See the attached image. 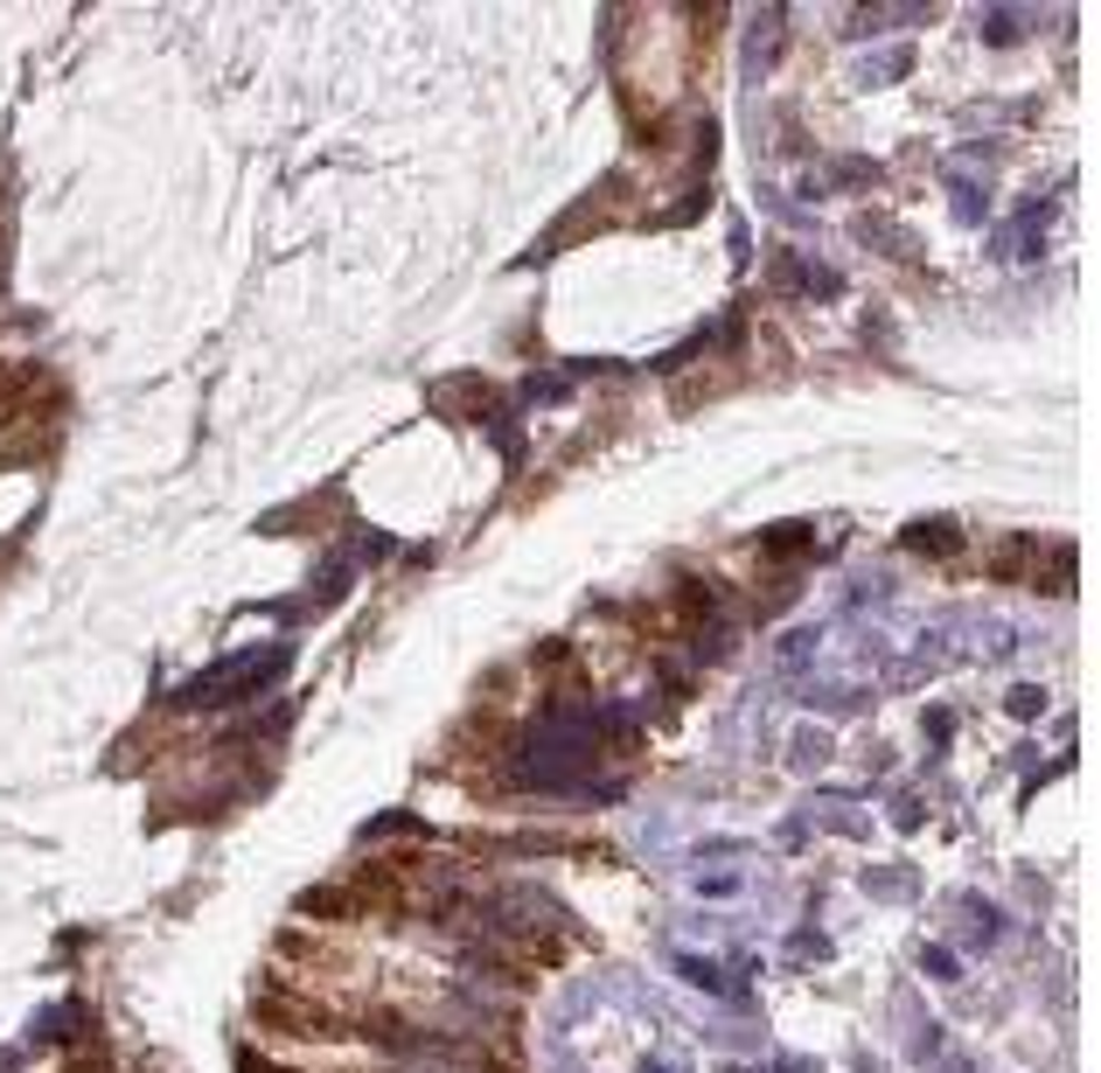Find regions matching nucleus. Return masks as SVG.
<instances>
[{
    "mask_svg": "<svg viewBox=\"0 0 1101 1073\" xmlns=\"http://www.w3.org/2000/svg\"><path fill=\"white\" fill-rule=\"evenodd\" d=\"M683 976H691V983H705V990H726V976H718L711 962H691V955H683V962H676Z\"/></svg>",
    "mask_w": 1101,
    "mask_h": 1073,
    "instance_id": "nucleus-1",
    "label": "nucleus"
},
{
    "mask_svg": "<svg viewBox=\"0 0 1101 1073\" xmlns=\"http://www.w3.org/2000/svg\"><path fill=\"white\" fill-rule=\"evenodd\" d=\"M63 1073H105V1066H91V1060H78V1066H63Z\"/></svg>",
    "mask_w": 1101,
    "mask_h": 1073,
    "instance_id": "nucleus-2",
    "label": "nucleus"
},
{
    "mask_svg": "<svg viewBox=\"0 0 1101 1073\" xmlns=\"http://www.w3.org/2000/svg\"><path fill=\"white\" fill-rule=\"evenodd\" d=\"M641 1073H662V1066H641Z\"/></svg>",
    "mask_w": 1101,
    "mask_h": 1073,
    "instance_id": "nucleus-3",
    "label": "nucleus"
}]
</instances>
